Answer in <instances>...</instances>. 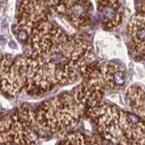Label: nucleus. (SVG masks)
<instances>
[{
  "instance_id": "obj_4",
  "label": "nucleus",
  "mask_w": 145,
  "mask_h": 145,
  "mask_svg": "<svg viewBox=\"0 0 145 145\" xmlns=\"http://www.w3.org/2000/svg\"><path fill=\"white\" fill-rule=\"evenodd\" d=\"M69 37L58 27L50 22L49 19L42 21L31 31L27 42L30 48V57L54 64L64 50Z\"/></svg>"
},
{
  "instance_id": "obj_3",
  "label": "nucleus",
  "mask_w": 145,
  "mask_h": 145,
  "mask_svg": "<svg viewBox=\"0 0 145 145\" xmlns=\"http://www.w3.org/2000/svg\"><path fill=\"white\" fill-rule=\"evenodd\" d=\"M93 61V50L89 42L81 36L69 37L64 50L54 62L56 86L73 84Z\"/></svg>"
},
{
  "instance_id": "obj_6",
  "label": "nucleus",
  "mask_w": 145,
  "mask_h": 145,
  "mask_svg": "<svg viewBox=\"0 0 145 145\" xmlns=\"http://www.w3.org/2000/svg\"><path fill=\"white\" fill-rule=\"evenodd\" d=\"M81 77L83 82L104 93L106 90L124 89L128 79L127 71L124 66L105 61H93L87 66Z\"/></svg>"
},
{
  "instance_id": "obj_2",
  "label": "nucleus",
  "mask_w": 145,
  "mask_h": 145,
  "mask_svg": "<svg viewBox=\"0 0 145 145\" xmlns=\"http://www.w3.org/2000/svg\"><path fill=\"white\" fill-rule=\"evenodd\" d=\"M84 110L73 93H66L43 103L36 117L44 135L64 137L78 124Z\"/></svg>"
},
{
  "instance_id": "obj_1",
  "label": "nucleus",
  "mask_w": 145,
  "mask_h": 145,
  "mask_svg": "<svg viewBox=\"0 0 145 145\" xmlns=\"http://www.w3.org/2000/svg\"><path fill=\"white\" fill-rule=\"evenodd\" d=\"M55 65L30 56H20L0 81L2 91L15 97L23 88L30 94L40 95L56 86Z\"/></svg>"
},
{
  "instance_id": "obj_7",
  "label": "nucleus",
  "mask_w": 145,
  "mask_h": 145,
  "mask_svg": "<svg viewBox=\"0 0 145 145\" xmlns=\"http://www.w3.org/2000/svg\"><path fill=\"white\" fill-rule=\"evenodd\" d=\"M51 11L48 0H23L18 10L15 28L19 39L27 43L36 25L49 19Z\"/></svg>"
},
{
  "instance_id": "obj_9",
  "label": "nucleus",
  "mask_w": 145,
  "mask_h": 145,
  "mask_svg": "<svg viewBox=\"0 0 145 145\" xmlns=\"http://www.w3.org/2000/svg\"><path fill=\"white\" fill-rule=\"evenodd\" d=\"M97 7L106 28L115 29L123 22L124 9L119 0H97Z\"/></svg>"
},
{
  "instance_id": "obj_10",
  "label": "nucleus",
  "mask_w": 145,
  "mask_h": 145,
  "mask_svg": "<svg viewBox=\"0 0 145 145\" xmlns=\"http://www.w3.org/2000/svg\"><path fill=\"white\" fill-rule=\"evenodd\" d=\"M128 32L133 42L132 55L138 60L144 56L145 50V31L144 14H135L131 18L128 24Z\"/></svg>"
},
{
  "instance_id": "obj_8",
  "label": "nucleus",
  "mask_w": 145,
  "mask_h": 145,
  "mask_svg": "<svg viewBox=\"0 0 145 145\" xmlns=\"http://www.w3.org/2000/svg\"><path fill=\"white\" fill-rule=\"evenodd\" d=\"M52 10L74 29L86 27L91 20L92 5L90 0H65Z\"/></svg>"
},
{
  "instance_id": "obj_13",
  "label": "nucleus",
  "mask_w": 145,
  "mask_h": 145,
  "mask_svg": "<svg viewBox=\"0 0 145 145\" xmlns=\"http://www.w3.org/2000/svg\"><path fill=\"white\" fill-rule=\"evenodd\" d=\"M63 1H64V0H48V2L50 4V6H51V9H53L56 5L60 4Z\"/></svg>"
},
{
  "instance_id": "obj_5",
  "label": "nucleus",
  "mask_w": 145,
  "mask_h": 145,
  "mask_svg": "<svg viewBox=\"0 0 145 145\" xmlns=\"http://www.w3.org/2000/svg\"><path fill=\"white\" fill-rule=\"evenodd\" d=\"M87 111L95 121L103 140L114 145H128L125 137L126 111L103 103Z\"/></svg>"
},
{
  "instance_id": "obj_12",
  "label": "nucleus",
  "mask_w": 145,
  "mask_h": 145,
  "mask_svg": "<svg viewBox=\"0 0 145 145\" xmlns=\"http://www.w3.org/2000/svg\"><path fill=\"white\" fill-rule=\"evenodd\" d=\"M59 145H106L105 141L95 136H85L80 133L67 134Z\"/></svg>"
},
{
  "instance_id": "obj_11",
  "label": "nucleus",
  "mask_w": 145,
  "mask_h": 145,
  "mask_svg": "<svg viewBox=\"0 0 145 145\" xmlns=\"http://www.w3.org/2000/svg\"><path fill=\"white\" fill-rule=\"evenodd\" d=\"M127 99L134 114L144 119V90L137 86H132L127 89Z\"/></svg>"
}]
</instances>
